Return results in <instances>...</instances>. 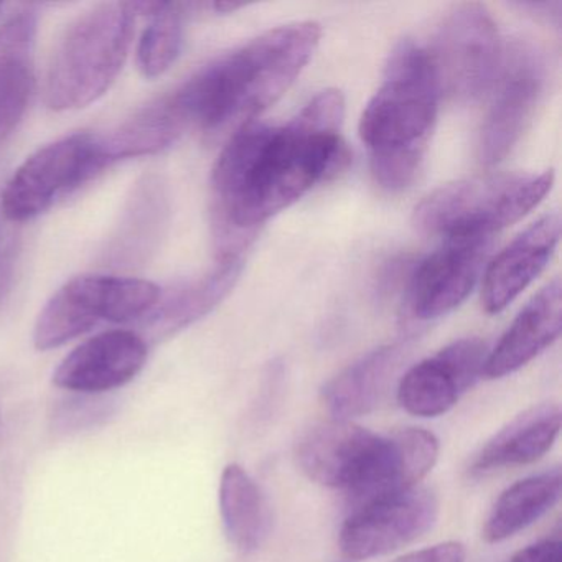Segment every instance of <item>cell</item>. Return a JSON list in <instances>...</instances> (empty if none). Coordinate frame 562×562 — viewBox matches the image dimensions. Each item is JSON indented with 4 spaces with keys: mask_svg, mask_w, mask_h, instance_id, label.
<instances>
[{
    "mask_svg": "<svg viewBox=\"0 0 562 562\" xmlns=\"http://www.w3.org/2000/svg\"><path fill=\"white\" fill-rule=\"evenodd\" d=\"M562 328L561 279L549 282L526 304L498 345L488 351L483 376L488 380L508 376L551 347Z\"/></svg>",
    "mask_w": 562,
    "mask_h": 562,
    "instance_id": "17",
    "label": "cell"
},
{
    "mask_svg": "<svg viewBox=\"0 0 562 562\" xmlns=\"http://www.w3.org/2000/svg\"><path fill=\"white\" fill-rule=\"evenodd\" d=\"M552 170L498 173L447 183L419 203L414 223L429 235L488 236L528 215L548 195Z\"/></svg>",
    "mask_w": 562,
    "mask_h": 562,
    "instance_id": "5",
    "label": "cell"
},
{
    "mask_svg": "<svg viewBox=\"0 0 562 562\" xmlns=\"http://www.w3.org/2000/svg\"><path fill=\"white\" fill-rule=\"evenodd\" d=\"M424 50L440 97L459 103L479 100L492 90L502 67L498 29L480 4H462L449 12Z\"/></svg>",
    "mask_w": 562,
    "mask_h": 562,
    "instance_id": "7",
    "label": "cell"
},
{
    "mask_svg": "<svg viewBox=\"0 0 562 562\" xmlns=\"http://www.w3.org/2000/svg\"><path fill=\"white\" fill-rule=\"evenodd\" d=\"M404 355V341L384 345L331 378L322 390V401L328 413L335 419L345 420L371 413L387 393Z\"/></svg>",
    "mask_w": 562,
    "mask_h": 562,
    "instance_id": "21",
    "label": "cell"
},
{
    "mask_svg": "<svg viewBox=\"0 0 562 562\" xmlns=\"http://www.w3.org/2000/svg\"><path fill=\"white\" fill-rule=\"evenodd\" d=\"M488 348L480 338H463L411 368L397 386V401L413 416L437 417L483 376Z\"/></svg>",
    "mask_w": 562,
    "mask_h": 562,
    "instance_id": "12",
    "label": "cell"
},
{
    "mask_svg": "<svg viewBox=\"0 0 562 562\" xmlns=\"http://www.w3.org/2000/svg\"><path fill=\"white\" fill-rule=\"evenodd\" d=\"M134 21L127 4H100L68 25L45 77L50 110H81L110 91L126 64Z\"/></svg>",
    "mask_w": 562,
    "mask_h": 562,
    "instance_id": "4",
    "label": "cell"
},
{
    "mask_svg": "<svg viewBox=\"0 0 562 562\" xmlns=\"http://www.w3.org/2000/svg\"><path fill=\"white\" fill-rule=\"evenodd\" d=\"M440 91L429 57L406 41L391 54L383 83L364 108L361 140L370 150L374 180L400 192L416 179L436 126Z\"/></svg>",
    "mask_w": 562,
    "mask_h": 562,
    "instance_id": "3",
    "label": "cell"
},
{
    "mask_svg": "<svg viewBox=\"0 0 562 562\" xmlns=\"http://www.w3.org/2000/svg\"><path fill=\"white\" fill-rule=\"evenodd\" d=\"M562 493L561 470L519 480L499 495L486 518L483 538L502 542L531 526L551 512Z\"/></svg>",
    "mask_w": 562,
    "mask_h": 562,
    "instance_id": "25",
    "label": "cell"
},
{
    "mask_svg": "<svg viewBox=\"0 0 562 562\" xmlns=\"http://www.w3.org/2000/svg\"><path fill=\"white\" fill-rule=\"evenodd\" d=\"M159 285L124 276L87 274L70 279L42 308L34 328L37 350L64 347L101 322L127 324L153 314Z\"/></svg>",
    "mask_w": 562,
    "mask_h": 562,
    "instance_id": "6",
    "label": "cell"
},
{
    "mask_svg": "<svg viewBox=\"0 0 562 562\" xmlns=\"http://www.w3.org/2000/svg\"><path fill=\"white\" fill-rule=\"evenodd\" d=\"M508 562H562V542L546 539L516 552Z\"/></svg>",
    "mask_w": 562,
    "mask_h": 562,
    "instance_id": "28",
    "label": "cell"
},
{
    "mask_svg": "<svg viewBox=\"0 0 562 562\" xmlns=\"http://www.w3.org/2000/svg\"><path fill=\"white\" fill-rule=\"evenodd\" d=\"M465 546L462 542L447 541L432 548L409 552L394 562H465Z\"/></svg>",
    "mask_w": 562,
    "mask_h": 562,
    "instance_id": "27",
    "label": "cell"
},
{
    "mask_svg": "<svg viewBox=\"0 0 562 562\" xmlns=\"http://www.w3.org/2000/svg\"><path fill=\"white\" fill-rule=\"evenodd\" d=\"M104 169L100 134L78 133L55 140L12 173L0 192V213L5 222H31Z\"/></svg>",
    "mask_w": 562,
    "mask_h": 562,
    "instance_id": "8",
    "label": "cell"
},
{
    "mask_svg": "<svg viewBox=\"0 0 562 562\" xmlns=\"http://www.w3.org/2000/svg\"><path fill=\"white\" fill-rule=\"evenodd\" d=\"M146 340L134 331H103L75 348L54 373L55 386L100 394L131 383L147 363Z\"/></svg>",
    "mask_w": 562,
    "mask_h": 562,
    "instance_id": "14",
    "label": "cell"
},
{
    "mask_svg": "<svg viewBox=\"0 0 562 562\" xmlns=\"http://www.w3.org/2000/svg\"><path fill=\"white\" fill-rule=\"evenodd\" d=\"M314 22L282 25L215 58L169 94L187 130L251 123L292 87L321 42Z\"/></svg>",
    "mask_w": 562,
    "mask_h": 562,
    "instance_id": "2",
    "label": "cell"
},
{
    "mask_svg": "<svg viewBox=\"0 0 562 562\" xmlns=\"http://www.w3.org/2000/svg\"><path fill=\"white\" fill-rule=\"evenodd\" d=\"M380 436L345 419L317 424L297 443L302 472L330 488L347 492L367 467Z\"/></svg>",
    "mask_w": 562,
    "mask_h": 562,
    "instance_id": "15",
    "label": "cell"
},
{
    "mask_svg": "<svg viewBox=\"0 0 562 562\" xmlns=\"http://www.w3.org/2000/svg\"><path fill=\"white\" fill-rule=\"evenodd\" d=\"M137 45V65L146 78H159L180 57L183 45V5L167 2L153 15Z\"/></svg>",
    "mask_w": 562,
    "mask_h": 562,
    "instance_id": "26",
    "label": "cell"
},
{
    "mask_svg": "<svg viewBox=\"0 0 562 562\" xmlns=\"http://www.w3.org/2000/svg\"><path fill=\"white\" fill-rule=\"evenodd\" d=\"M186 133V124L169 97L159 98L124 121L113 133L106 136L100 134L104 166L162 153Z\"/></svg>",
    "mask_w": 562,
    "mask_h": 562,
    "instance_id": "24",
    "label": "cell"
},
{
    "mask_svg": "<svg viewBox=\"0 0 562 562\" xmlns=\"http://www.w3.org/2000/svg\"><path fill=\"white\" fill-rule=\"evenodd\" d=\"M344 116V94L327 90L284 126H239L213 167L216 256L245 255L259 226L345 166Z\"/></svg>",
    "mask_w": 562,
    "mask_h": 562,
    "instance_id": "1",
    "label": "cell"
},
{
    "mask_svg": "<svg viewBox=\"0 0 562 562\" xmlns=\"http://www.w3.org/2000/svg\"><path fill=\"white\" fill-rule=\"evenodd\" d=\"M561 424L558 404H539L525 411L475 453L469 472L485 476L496 470L536 462L554 446Z\"/></svg>",
    "mask_w": 562,
    "mask_h": 562,
    "instance_id": "20",
    "label": "cell"
},
{
    "mask_svg": "<svg viewBox=\"0 0 562 562\" xmlns=\"http://www.w3.org/2000/svg\"><path fill=\"white\" fill-rule=\"evenodd\" d=\"M561 220L558 213L532 223L513 239L488 266L482 302L488 314L505 311L548 266L558 248Z\"/></svg>",
    "mask_w": 562,
    "mask_h": 562,
    "instance_id": "16",
    "label": "cell"
},
{
    "mask_svg": "<svg viewBox=\"0 0 562 562\" xmlns=\"http://www.w3.org/2000/svg\"><path fill=\"white\" fill-rule=\"evenodd\" d=\"M38 19L21 11L0 25V147L18 131L35 87Z\"/></svg>",
    "mask_w": 562,
    "mask_h": 562,
    "instance_id": "18",
    "label": "cell"
},
{
    "mask_svg": "<svg viewBox=\"0 0 562 562\" xmlns=\"http://www.w3.org/2000/svg\"><path fill=\"white\" fill-rule=\"evenodd\" d=\"M4 216H2V213H0V284H2V276H4L5 268H8V246H5V235H4Z\"/></svg>",
    "mask_w": 562,
    "mask_h": 562,
    "instance_id": "29",
    "label": "cell"
},
{
    "mask_svg": "<svg viewBox=\"0 0 562 562\" xmlns=\"http://www.w3.org/2000/svg\"><path fill=\"white\" fill-rule=\"evenodd\" d=\"M439 457V440L429 430L403 429L380 436L373 456L347 490L353 509L417 486Z\"/></svg>",
    "mask_w": 562,
    "mask_h": 562,
    "instance_id": "13",
    "label": "cell"
},
{
    "mask_svg": "<svg viewBox=\"0 0 562 562\" xmlns=\"http://www.w3.org/2000/svg\"><path fill=\"white\" fill-rule=\"evenodd\" d=\"M488 249V236H456L419 262L407 288L414 317L430 321L459 307L475 288Z\"/></svg>",
    "mask_w": 562,
    "mask_h": 562,
    "instance_id": "11",
    "label": "cell"
},
{
    "mask_svg": "<svg viewBox=\"0 0 562 562\" xmlns=\"http://www.w3.org/2000/svg\"><path fill=\"white\" fill-rule=\"evenodd\" d=\"M439 516V499L426 486L353 509L340 531L341 554L351 561L390 554L419 539Z\"/></svg>",
    "mask_w": 562,
    "mask_h": 562,
    "instance_id": "10",
    "label": "cell"
},
{
    "mask_svg": "<svg viewBox=\"0 0 562 562\" xmlns=\"http://www.w3.org/2000/svg\"><path fill=\"white\" fill-rule=\"evenodd\" d=\"M169 220L170 196L162 179L150 176L137 182L104 251L108 265L114 268L146 265L159 248Z\"/></svg>",
    "mask_w": 562,
    "mask_h": 562,
    "instance_id": "19",
    "label": "cell"
},
{
    "mask_svg": "<svg viewBox=\"0 0 562 562\" xmlns=\"http://www.w3.org/2000/svg\"><path fill=\"white\" fill-rule=\"evenodd\" d=\"M0 8H2V4H0Z\"/></svg>",
    "mask_w": 562,
    "mask_h": 562,
    "instance_id": "30",
    "label": "cell"
},
{
    "mask_svg": "<svg viewBox=\"0 0 562 562\" xmlns=\"http://www.w3.org/2000/svg\"><path fill=\"white\" fill-rule=\"evenodd\" d=\"M546 85L542 55L528 44H515L503 54L495 93L479 137V160L502 162L521 139L535 117Z\"/></svg>",
    "mask_w": 562,
    "mask_h": 562,
    "instance_id": "9",
    "label": "cell"
},
{
    "mask_svg": "<svg viewBox=\"0 0 562 562\" xmlns=\"http://www.w3.org/2000/svg\"><path fill=\"white\" fill-rule=\"evenodd\" d=\"M241 271L243 256H216L212 271L162 294L150 314L154 327L172 334L205 317L232 292Z\"/></svg>",
    "mask_w": 562,
    "mask_h": 562,
    "instance_id": "23",
    "label": "cell"
},
{
    "mask_svg": "<svg viewBox=\"0 0 562 562\" xmlns=\"http://www.w3.org/2000/svg\"><path fill=\"white\" fill-rule=\"evenodd\" d=\"M220 513L226 538L243 554L258 551L271 532V508L258 483L238 463L220 480Z\"/></svg>",
    "mask_w": 562,
    "mask_h": 562,
    "instance_id": "22",
    "label": "cell"
}]
</instances>
